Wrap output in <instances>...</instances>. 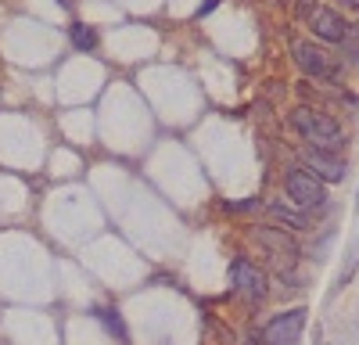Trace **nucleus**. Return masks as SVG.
<instances>
[{
    "label": "nucleus",
    "instance_id": "1",
    "mask_svg": "<svg viewBox=\"0 0 359 345\" xmlns=\"http://www.w3.org/2000/svg\"><path fill=\"white\" fill-rule=\"evenodd\" d=\"M287 123H291V130L298 137L306 140V148L331 151V155H338L345 148V130H341V123L334 119V115H327V111H316L309 104H298V108H291Z\"/></svg>",
    "mask_w": 359,
    "mask_h": 345
},
{
    "label": "nucleus",
    "instance_id": "2",
    "mask_svg": "<svg viewBox=\"0 0 359 345\" xmlns=\"http://www.w3.org/2000/svg\"><path fill=\"white\" fill-rule=\"evenodd\" d=\"M252 241L266 252V259L273 263L280 273H287V270H294L298 266V255H302V248H298V241H294V234L291 230H284V226H252Z\"/></svg>",
    "mask_w": 359,
    "mask_h": 345
},
{
    "label": "nucleus",
    "instance_id": "3",
    "mask_svg": "<svg viewBox=\"0 0 359 345\" xmlns=\"http://www.w3.org/2000/svg\"><path fill=\"white\" fill-rule=\"evenodd\" d=\"M230 288H233V295L241 302L259 306L269 295V273L259 263H252L248 255H233L230 259Z\"/></svg>",
    "mask_w": 359,
    "mask_h": 345
},
{
    "label": "nucleus",
    "instance_id": "4",
    "mask_svg": "<svg viewBox=\"0 0 359 345\" xmlns=\"http://www.w3.org/2000/svg\"><path fill=\"white\" fill-rule=\"evenodd\" d=\"M284 194L291 198V205L294 209H302V212H316L327 205V184H320L309 169L302 165H291L284 169Z\"/></svg>",
    "mask_w": 359,
    "mask_h": 345
},
{
    "label": "nucleus",
    "instance_id": "5",
    "mask_svg": "<svg viewBox=\"0 0 359 345\" xmlns=\"http://www.w3.org/2000/svg\"><path fill=\"white\" fill-rule=\"evenodd\" d=\"M306 306H294V309H284L277 316H269V320L259 327V338L262 345H294L298 334L306 327Z\"/></svg>",
    "mask_w": 359,
    "mask_h": 345
},
{
    "label": "nucleus",
    "instance_id": "6",
    "mask_svg": "<svg viewBox=\"0 0 359 345\" xmlns=\"http://www.w3.org/2000/svg\"><path fill=\"white\" fill-rule=\"evenodd\" d=\"M291 58H294V65L302 69L306 76H313V79H338V58L327 54L316 43H309V40H294L291 43Z\"/></svg>",
    "mask_w": 359,
    "mask_h": 345
},
{
    "label": "nucleus",
    "instance_id": "7",
    "mask_svg": "<svg viewBox=\"0 0 359 345\" xmlns=\"http://www.w3.org/2000/svg\"><path fill=\"white\" fill-rule=\"evenodd\" d=\"M298 165L309 169L320 184H341L345 172H348V162L341 155L316 151V148H298Z\"/></svg>",
    "mask_w": 359,
    "mask_h": 345
},
{
    "label": "nucleus",
    "instance_id": "8",
    "mask_svg": "<svg viewBox=\"0 0 359 345\" xmlns=\"http://www.w3.org/2000/svg\"><path fill=\"white\" fill-rule=\"evenodd\" d=\"M309 25H313V36L323 40V43H345L348 29H352V22L341 18L334 8H316V15L309 18Z\"/></svg>",
    "mask_w": 359,
    "mask_h": 345
},
{
    "label": "nucleus",
    "instance_id": "9",
    "mask_svg": "<svg viewBox=\"0 0 359 345\" xmlns=\"http://www.w3.org/2000/svg\"><path fill=\"white\" fill-rule=\"evenodd\" d=\"M262 205H266V212L273 216L277 223H284V226H291V230H309V216H306L302 209L284 205L280 198H269V201H262Z\"/></svg>",
    "mask_w": 359,
    "mask_h": 345
},
{
    "label": "nucleus",
    "instance_id": "10",
    "mask_svg": "<svg viewBox=\"0 0 359 345\" xmlns=\"http://www.w3.org/2000/svg\"><path fill=\"white\" fill-rule=\"evenodd\" d=\"M94 316L104 324V331H108V334H115V338H118V345H130V331H126V324H123V313H118L115 306H97V309H94Z\"/></svg>",
    "mask_w": 359,
    "mask_h": 345
},
{
    "label": "nucleus",
    "instance_id": "11",
    "mask_svg": "<svg viewBox=\"0 0 359 345\" xmlns=\"http://www.w3.org/2000/svg\"><path fill=\"white\" fill-rule=\"evenodd\" d=\"M69 40H72L76 50H97V33L90 25H83V22H72L69 25Z\"/></svg>",
    "mask_w": 359,
    "mask_h": 345
},
{
    "label": "nucleus",
    "instance_id": "12",
    "mask_svg": "<svg viewBox=\"0 0 359 345\" xmlns=\"http://www.w3.org/2000/svg\"><path fill=\"white\" fill-rule=\"evenodd\" d=\"M262 205L259 198H245V201H223V212H230V216H245V212H255Z\"/></svg>",
    "mask_w": 359,
    "mask_h": 345
},
{
    "label": "nucleus",
    "instance_id": "13",
    "mask_svg": "<svg viewBox=\"0 0 359 345\" xmlns=\"http://www.w3.org/2000/svg\"><path fill=\"white\" fill-rule=\"evenodd\" d=\"M341 47H345V54H348V58H355V62H359V25H352V29H348V36H345V43H341Z\"/></svg>",
    "mask_w": 359,
    "mask_h": 345
},
{
    "label": "nucleus",
    "instance_id": "14",
    "mask_svg": "<svg viewBox=\"0 0 359 345\" xmlns=\"http://www.w3.org/2000/svg\"><path fill=\"white\" fill-rule=\"evenodd\" d=\"M294 15L309 22V18L316 15V0H298V4H294Z\"/></svg>",
    "mask_w": 359,
    "mask_h": 345
},
{
    "label": "nucleus",
    "instance_id": "15",
    "mask_svg": "<svg viewBox=\"0 0 359 345\" xmlns=\"http://www.w3.org/2000/svg\"><path fill=\"white\" fill-rule=\"evenodd\" d=\"M216 8H219V0H205V4H201V8L194 11V18H205V15H212Z\"/></svg>",
    "mask_w": 359,
    "mask_h": 345
},
{
    "label": "nucleus",
    "instance_id": "16",
    "mask_svg": "<svg viewBox=\"0 0 359 345\" xmlns=\"http://www.w3.org/2000/svg\"><path fill=\"white\" fill-rule=\"evenodd\" d=\"M241 345H262V338H259V331H248V334L241 338Z\"/></svg>",
    "mask_w": 359,
    "mask_h": 345
},
{
    "label": "nucleus",
    "instance_id": "17",
    "mask_svg": "<svg viewBox=\"0 0 359 345\" xmlns=\"http://www.w3.org/2000/svg\"><path fill=\"white\" fill-rule=\"evenodd\" d=\"M338 4H345L348 11H359V0H338Z\"/></svg>",
    "mask_w": 359,
    "mask_h": 345
},
{
    "label": "nucleus",
    "instance_id": "18",
    "mask_svg": "<svg viewBox=\"0 0 359 345\" xmlns=\"http://www.w3.org/2000/svg\"><path fill=\"white\" fill-rule=\"evenodd\" d=\"M277 4H280V0H277Z\"/></svg>",
    "mask_w": 359,
    "mask_h": 345
}]
</instances>
